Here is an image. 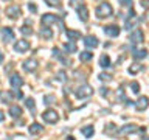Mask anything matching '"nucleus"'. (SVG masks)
Masks as SVG:
<instances>
[{"label": "nucleus", "instance_id": "7c9ffc66", "mask_svg": "<svg viewBox=\"0 0 149 140\" xmlns=\"http://www.w3.org/2000/svg\"><path fill=\"white\" fill-rule=\"evenodd\" d=\"M70 2H72V5L74 6V9L84 6V0H70Z\"/></svg>", "mask_w": 149, "mask_h": 140}, {"label": "nucleus", "instance_id": "473e14b6", "mask_svg": "<svg viewBox=\"0 0 149 140\" xmlns=\"http://www.w3.org/2000/svg\"><path fill=\"white\" fill-rule=\"evenodd\" d=\"M54 100H56V97H54V95H45V97H44L45 104H51V103H53Z\"/></svg>", "mask_w": 149, "mask_h": 140}, {"label": "nucleus", "instance_id": "c85d7f7f", "mask_svg": "<svg viewBox=\"0 0 149 140\" xmlns=\"http://www.w3.org/2000/svg\"><path fill=\"white\" fill-rule=\"evenodd\" d=\"M100 81H102V83H107V81H110L112 79V75H109V73H100Z\"/></svg>", "mask_w": 149, "mask_h": 140}, {"label": "nucleus", "instance_id": "e433bc0d", "mask_svg": "<svg viewBox=\"0 0 149 140\" xmlns=\"http://www.w3.org/2000/svg\"><path fill=\"white\" fill-rule=\"evenodd\" d=\"M120 3L123 5V6H126V8H132V0H120Z\"/></svg>", "mask_w": 149, "mask_h": 140}, {"label": "nucleus", "instance_id": "c9c22d12", "mask_svg": "<svg viewBox=\"0 0 149 140\" xmlns=\"http://www.w3.org/2000/svg\"><path fill=\"white\" fill-rule=\"evenodd\" d=\"M0 97L3 98V101H5V103H9V100L13 98V92H11V93H2Z\"/></svg>", "mask_w": 149, "mask_h": 140}, {"label": "nucleus", "instance_id": "6ab92c4d", "mask_svg": "<svg viewBox=\"0 0 149 140\" xmlns=\"http://www.w3.org/2000/svg\"><path fill=\"white\" fill-rule=\"evenodd\" d=\"M65 34H67V37L72 42H74L76 39H79V37H81V33L79 31H74V30H65Z\"/></svg>", "mask_w": 149, "mask_h": 140}, {"label": "nucleus", "instance_id": "72a5a7b5", "mask_svg": "<svg viewBox=\"0 0 149 140\" xmlns=\"http://www.w3.org/2000/svg\"><path fill=\"white\" fill-rule=\"evenodd\" d=\"M130 89H132L134 93H138V92H140V84L135 83V81H132V83H130Z\"/></svg>", "mask_w": 149, "mask_h": 140}, {"label": "nucleus", "instance_id": "2f4dec72", "mask_svg": "<svg viewBox=\"0 0 149 140\" xmlns=\"http://www.w3.org/2000/svg\"><path fill=\"white\" fill-rule=\"evenodd\" d=\"M58 79H59V81H62V83H65V81H67V73L62 72V70H59V72H58Z\"/></svg>", "mask_w": 149, "mask_h": 140}, {"label": "nucleus", "instance_id": "c03bdc74", "mask_svg": "<svg viewBox=\"0 0 149 140\" xmlns=\"http://www.w3.org/2000/svg\"><path fill=\"white\" fill-rule=\"evenodd\" d=\"M143 140H149V139H143Z\"/></svg>", "mask_w": 149, "mask_h": 140}, {"label": "nucleus", "instance_id": "4be33fe9", "mask_svg": "<svg viewBox=\"0 0 149 140\" xmlns=\"http://www.w3.org/2000/svg\"><path fill=\"white\" fill-rule=\"evenodd\" d=\"M64 50L67 51V53H76L78 47H76L74 42H67V44H64Z\"/></svg>", "mask_w": 149, "mask_h": 140}, {"label": "nucleus", "instance_id": "58836bf2", "mask_svg": "<svg viewBox=\"0 0 149 140\" xmlns=\"http://www.w3.org/2000/svg\"><path fill=\"white\" fill-rule=\"evenodd\" d=\"M107 90H109L107 87H102V89H101V95H102V97H107Z\"/></svg>", "mask_w": 149, "mask_h": 140}, {"label": "nucleus", "instance_id": "423d86ee", "mask_svg": "<svg viewBox=\"0 0 149 140\" xmlns=\"http://www.w3.org/2000/svg\"><path fill=\"white\" fill-rule=\"evenodd\" d=\"M40 22H42L44 27H48V25H51V23H56V22H61V20H59V17L56 16V14H44L42 19H40Z\"/></svg>", "mask_w": 149, "mask_h": 140}, {"label": "nucleus", "instance_id": "f3484780", "mask_svg": "<svg viewBox=\"0 0 149 140\" xmlns=\"http://www.w3.org/2000/svg\"><path fill=\"white\" fill-rule=\"evenodd\" d=\"M76 13H78V16H79V19H81L82 22H86L87 19H88V11H87V6H86V5H84V6H81V8H78Z\"/></svg>", "mask_w": 149, "mask_h": 140}, {"label": "nucleus", "instance_id": "ddd939ff", "mask_svg": "<svg viewBox=\"0 0 149 140\" xmlns=\"http://www.w3.org/2000/svg\"><path fill=\"white\" fill-rule=\"evenodd\" d=\"M104 33L109 37H116L120 34V28L116 27V25H107L106 28H104Z\"/></svg>", "mask_w": 149, "mask_h": 140}, {"label": "nucleus", "instance_id": "f8f14e48", "mask_svg": "<svg viewBox=\"0 0 149 140\" xmlns=\"http://www.w3.org/2000/svg\"><path fill=\"white\" fill-rule=\"evenodd\" d=\"M137 131H138V128H137L135 125H124L123 128L118 131V134H120V135H129V134L137 132Z\"/></svg>", "mask_w": 149, "mask_h": 140}, {"label": "nucleus", "instance_id": "1a4fd4ad", "mask_svg": "<svg viewBox=\"0 0 149 140\" xmlns=\"http://www.w3.org/2000/svg\"><path fill=\"white\" fill-rule=\"evenodd\" d=\"M9 84H11V87L17 89V87L23 86V78L20 76V75L14 73V75H11V76H9Z\"/></svg>", "mask_w": 149, "mask_h": 140}, {"label": "nucleus", "instance_id": "a19ab883", "mask_svg": "<svg viewBox=\"0 0 149 140\" xmlns=\"http://www.w3.org/2000/svg\"><path fill=\"white\" fill-rule=\"evenodd\" d=\"M3 59H5V56H3V53H2V50H0V64L3 62Z\"/></svg>", "mask_w": 149, "mask_h": 140}, {"label": "nucleus", "instance_id": "393cba45", "mask_svg": "<svg viewBox=\"0 0 149 140\" xmlns=\"http://www.w3.org/2000/svg\"><path fill=\"white\" fill-rule=\"evenodd\" d=\"M146 56H148V50H146V48H141V50L134 51V58H135V59H144Z\"/></svg>", "mask_w": 149, "mask_h": 140}, {"label": "nucleus", "instance_id": "f03ea898", "mask_svg": "<svg viewBox=\"0 0 149 140\" xmlns=\"http://www.w3.org/2000/svg\"><path fill=\"white\" fill-rule=\"evenodd\" d=\"M140 19L137 17V14H135V11L132 8L129 9V16L124 19V30H132V28H135L138 25Z\"/></svg>", "mask_w": 149, "mask_h": 140}, {"label": "nucleus", "instance_id": "20e7f679", "mask_svg": "<svg viewBox=\"0 0 149 140\" xmlns=\"http://www.w3.org/2000/svg\"><path fill=\"white\" fill-rule=\"evenodd\" d=\"M42 118H44V120L47 121V123L54 125V123H58L59 115H58V112H56L54 109H48V111H45L44 114H42Z\"/></svg>", "mask_w": 149, "mask_h": 140}, {"label": "nucleus", "instance_id": "cd10ccee", "mask_svg": "<svg viewBox=\"0 0 149 140\" xmlns=\"http://www.w3.org/2000/svg\"><path fill=\"white\" fill-rule=\"evenodd\" d=\"M20 33H22L23 36H31V34H33V30H31L30 27H25V25H23V27L20 28Z\"/></svg>", "mask_w": 149, "mask_h": 140}, {"label": "nucleus", "instance_id": "4468645a", "mask_svg": "<svg viewBox=\"0 0 149 140\" xmlns=\"http://www.w3.org/2000/svg\"><path fill=\"white\" fill-rule=\"evenodd\" d=\"M149 106V98L148 97H140L138 98V101H137V104H135V107H137V111H144L146 107Z\"/></svg>", "mask_w": 149, "mask_h": 140}, {"label": "nucleus", "instance_id": "bb28decb", "mask_svg": "<svg viewBox=\"0 0 149 140\" xmlns=\"http://www.w3.org/2000/svg\"><path fill=\"white\" fill-rule=\"evenodd\" d=\"M141 70H143V65H140V64H134V65H130V67H129V73L135 75V73L141 72Z\"/></svg>", "mask_w": 149, "mask_h": 140}, {"label": "nucleus", "instance_id": "f257e3e1", "mask_svg": "<svg viewBox=\"0 0 149 140\" xmlns=\"http://www.w3.org/2000/svg\"><path fill=\"white\" fill-rule=\"evenodd\" d=\"M112 14H113V8H112L107 2H102V3H100V6H96V16H98V19L110 17Z\"/></svg>", "mask_w": 149, "mask_h": 140}, {"label": "nucleus", "instance_id": "4c0bfd02", "mask_svg": "<svg viewBox=\"0 0 149 140\" xmlns=\"http://www.w3.org/2000/svg\"><path fill=\"white\" fill-rule=\"evenodd\" d=\"M141 6L143 8H149V0H141Z\"/></svg>", "mask_w": 149, "mask_h": 140}, {"label": "nucleus", "instance_id": "a878e982", "mask_svg": "<svg viewBox=\"0 0 149 140\" xmlns=\"http://www.w3.org/2000/svg\"><path fill=\"white\" fill-rule=\"evenodd\" d=\"M81 132H82V135H86V137H92V135L95 134V131H93L92 126H86V128L81 129Z\"/></svg>", "mask_w": 149, "mask_h": 140}, {"label": "nucleus", "instance_id": "f704fd0d", "mask_svg": "<svg viewBox=\"0 0 149 140\" xmlns=\"http://www.w3.org/2000/svg\"><path fill=\"white\" fill-rule=\"evenodd\" d=\"M45 2H47V5H50V6H56V8L61 5V0H45Z\"/></svg>", "mask_w": 149, "mask_h": 140}, {"label": "nucleus", "instance_id": "9b49d317", "mask_svg": "<svg viewBox=\"0 0 149 140\" xmlns=\"http://www.w3.org/2000/svg\"><path fill=\"white\" fill-rule=\"evenodd\" d=\"M129 41L132 42V44H140V42H143V31L141 30L132 31L130 36H129Z\"/></svg>", "mask_w": 149, "mask_h": 140}, {"label": "nucleus", "instance_id": "a211bd4d", "mask_svg": "<svg viewBox=\"0 0 149 140\" xmlns=\"http://www.w3.org/2000/svg\"><path fill=\"white\" fill-rule=\"evenodd\" d=\"M9 115L13 117V118H19V117L22 115V107H19L16 104H13L11 107H9Z\"/></svg>", "mask_w": 149, "mask_h": 140}, {"label": "nucleus", "instance_id": "79ce46f5", "mask_svg": "<svg viewBox=\"0 0 149 140\" xmlns=\"http://www.w3.org/2000/svg\"><path fill=\"white\" fill-rule=\"evenodd\" d=\"M3 120H5V115H3V112L0 111V121H3Z\"/></svg>", "mask_w": 149, "mask_h": 140}, {"label": "nucleus", "instance_id": "39448f33", "mask_svg": "<svg viewBox=\"0 0 149 140\" xmlns=\"http://www.w3.org/2000/svg\"><path fill=\"white\" fill-rule=\"evenodd\" d=\"M14 50H16L17 53H25L26 50H30V42H28L26 39L16 41V44H14Z\"/></svg>", "mask_w": 149, "mask_h": 140}, {"label": "nucleus", "instance_id": "b1692460", "mask_svg": "<svg viewBox=\"0 0 149 140\" xmlns=\"http://www.w3.org/2000/svg\"><path fill=\"white\" fill-rule=\"evenodd\" d=\"M92 58H93V53L92 51H87V50L79 55V59H81L82 62H88V61H92Z\"/></svg>", "mask_w": 149, "mask_h": 140}, {"label": "nucleus", "instance_id": "aec40b11", "mask_svg": "<svg viewBox=\"0 0 149 140\" xmlns=\"http://www.w3.org/2000/svg\"><path fill=\"white\" fill-rule=\"evenodd\" d=\"M100 67H102V69H109L110 67V58L107 55H102L100 58Z\"/></svg>", "mask_w": 149, "mask_h": 140}, {"label": "nucleus", "instance_id": "412c9836", "mask_svg": "<svg viewBox=\"0 0 149 140\" xmlns=\"http://www.w3.org/2000/svg\"><path fill=\"white\" fill-rule=\"evenodd\" d=\"M39 34H40V37H44V39H51V37H53V31H51V28H40Z\"/></svg>", "mask_w": 149, "mask_h": 140}, {"label": "nucleus", "instance_id": "6e6552de", "mask_svg": "<svg viewBox=\"0 0 149 140\" xmlns=\"http://www.w3.org/2000/svg\"><path fill=\"white\" fill-rule=\"evenodd\" d=\"M37 61L34 59V58H31V59H26L25 62L22 64V67H23V70H25V72H34V70L37 69Z\"/></svg>", "mask_w": 149, "mask_h": 140}, {"label": "nucleus", "instance_id": "2eb2a0df", "mask_svg": "<svg viewBox=\"0 0 149 140\" xmlns=\"http://www.w3.org/2000/svg\"><path fill=\"white\" fill-rule=\"evenodd\" d=\"M84 44H86L87 48H95V47H98V39H96V36H87L86 39H84Z\"/></svg>", "mask_w": 149, "mask_h": 140}, {"label": "nucleus", "instance_id": "ea45409f", "mask_svg": "<svg viewBox=\"0 0 149 140\" xmlns=\"http://www.w3.org/2000/svg\"><path fill=\"white\" fill-rule=\"evenodd\" d=\"M28 6H30V9H31V11H33V13H36V11H37V9H36V6H34V5H31V3H30V5H28Z\"/></svg>", "mask_w": 149, "mask_h": 140}, {"label": "nucleus", "instance_id": "0eeeda50", "mask_svg": "<svg viewBox=\"0 0 149 140\" xmlns=\"http://www.w3.org/2000/svg\"><path fill=\"white\" fill-rule=\"evenodd\" d=\"M0 34H2L3 42H11V41H14V31H13V28H9V27L2 28Z\"/></svg>", "mask_w": 149, "mask_h": 140}, {"label": "nucleus", "instance_id": "5701e85b", "mask_svg": "<svg viewBox=\"0 0 149 140\" xmlns=\"http://www.w3.org/2000/svg\"><path fill=\"white\" fill-rule=\"evenodd\" d=\"M42 125H39V123H31V126H30V134H33V135H36V134H40L42 132Z\"/></svg>", "mask_w": 149, "mask_h": 140}, {"label": "nucleus", "instance_id": "dca6fc26", "mask_svg": "<svg viewBox=\"0 0 149 140\" xmlns=\"http://www.w3.org/2000/svg\"><path fill=\"white\" fill-rule=\"evenodd\" d=\"M53 56H54V58H58V59L61 61V62L65 64V65H68V64H70V61H68L67 58H65L64 55H61V51H59L58 47H54V48H53Z\"/></svg>", "mask_w": 149, "mask_h": 140}, {"label": "nucleus", "instance_id": "37998d69", "mask_svg": "<svg viewBox=\"0 0 149 140\" xmlns=\"http://www.w3.org/2000/svg\"><path fill=\"white\" fill-rule=\"evenodd\" d=\"M68 140H74V139H73V137H68Z\"/></svg>", "mask_w": 149, "mask_h": 140}, {"label": "nucleus", "instance_id": "c756f323", "mask_svg": "<svg viewBox=\"0 0 149 140\" xmlns=\"http://www.w3.org/2000/svg\"><path fill=\"white\" fill-rule=\"evenodd\" d=\"M25 104H26L28 109L34 111V100H33V98H26V100H25Z\"/></svg>", "mask_w": 149, "mask_h": 140}, {"label": "nucleus", "instance_id": "9d476101", "mask_svg": "<svg viewBox=\"0 0 149 140\" xmlns=\"http://www.w3.org/2000/svg\"><path fill=\"white\" fill-rule=\"evenodd\" d=\"M6 16L11 19H16L20 16V6L19 5H11V6L6 8Z\"/></svg>", "mask_w": 149, "mask_h": 140}, {"label": "nucleus", "instance_id": "7ed1b4c3", "mask_svg": "<svg viewBox=\"0 0 149 140\" xmlns=\"http://www.w3.org/2000/svg\"><path fill=\"white\" fill-rule=\"evenodd\" d=\"M92 95H93V89H92V86H88V84H84V86H81L76 92H74V97H76L78 100H84V98H88Z\"/></svg>", "mask_w": 149, "mask_h": 140}]
</instances>
